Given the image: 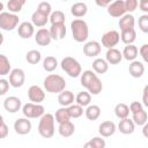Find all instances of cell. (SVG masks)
Wrapping results in <instances>:
<instances>
[{"label":"cell","mask_w":148,"mask_h":148,"mask_svg":"<svg viewBox=\"0 0 148 148\" xmlns=\"http://www.w3.org/2000/svg\"><path fill=\"white\" fill-rule=\"evenodd\" d=\"M81 77V86L84 87L90 95H98L103 90V83L92 71L87 69L80 75Z\"/></svg>","instance_id":"cell-1"},{"label":"cell","mask_w":148,"mask_h":148,"mask_svg":"<svg viewBox=\"0 0 148 148\" xmlns=\"http://www.w3.org/2000/svg\"><path fill=\"white\" fill-rule=\"evenodd\" d=\"M44 89L51 94H60L66 88V81L61 75L50 74L43 81Z\"/></svg>","instance_id":"cell-2"},{"label":"cell","mask_w":148,"mask_h":148,"mask_svg":"<svg viewBox=\"0 0 148 148\" xmlns=\"http://www.w3.org/2000/svg\"><path fill=\"white\" fill-rule=\"evenodd\" d=\"M71 29H72V35H73V38H74L75 42L83 43L88 39L89 28H88V24L84 20L74 18L71 22Z\"/></svg>","instance_id":"cell-3"},{"label":"cell","mask_w":148,"mask_h":148,"mask_svg":"<svg viewBox=\"0 0 148 148\" xmlns=\"http://www.w3.org/2000/svg\"><path fill=\"white\" fill-rule=\"evenodd\" d=\"M54 116L51 113H44L38 123V133L45 138V139H50L54 135Z\"/></svg>","instance_id":"cell-4"},{"label":"cell","mask_w":148,"mask_h":148,"mask_svg":"<svg viewBox=\"0 0 148 148\" xmlns=\"http://www.w3.org/2000/svg\"><path fill=\"white\" fill-rule=\"evenodd\" d=\"M60 65H61L62 71H65L68 74V76H71V77H79L82 73L80 62L73 57H65L61 60Z\"/></svg>","instance_id":"cell-5"},{"label":"cell","mask_w":148,"mask_h":148,"mask_svg":"<svg viewBox=\"0 0 148 148\" xmlns=\"http://www.w3.org/2000/svg\"><path fill=\"white\" fill-rule=\"evenodd\" d=\"M20 18L16 14H12L9 12L0 13V29L6 31H12L18 25Z\"/></svg>","instance_id":"cell-6"},{"label":"cell","mask_w":148,"mask_h":148,"mask_svg":"<svg viewBox=\"0 0 148 148\" xmlns=\"http://www.w3.org/2000/svg\"><path fill=\"white\" fill-rule=\"evenodd\" d=\"M22 113H23L24 118H28V119L40 118L45 113V109L42 104L27 103L22 106Z\"/></svg>","instance_id":"cell-7"},{"label":"cell","mask_w":148,"mask_h":148,"mask_svg":"<svg viewBox=\"0 0 148 148\" xmlns=\"http://www.w3.org/2000/svg\"><path fill=\"white\" fill-rule=\"evenodd\" d=\"M9 75V86H12L13 88H20L24 84L25 81V73L23 69L21 68H14L10 71Z\"/></svg>","instance_id":"cell-8"},{"label":"cell","mask_w":148,"mask_h":148,"mask_svg":"<svg viewBox=\"0 0 148 148\" xmlns=\"http://www.w3.org/2000/svg\"><path fill=\"white\" fill-rule=\"evenodd\" d=\"M120 40L119 32L117 30H109L102 36V45L106 49H113Z\"/></svg>","instance_id":"cell-9"},{"label":"cell","mask_w":148,"mask_h":148,"mask_svg":"<svg viewBox=\"0 0 148 148\" xmlns=\"http://www.w3.org/2000/svg\"><path fill=\"white\" fill-rule=\"evenodd\" d=\"M108 14L112 17H121L123 15L126 14V9H125V3L123 0H116L113 2H111L108 7Z\"/></svg>","instance_id":"cell-10"},{"label":"cell","mask_w":148,"mask_h":148,"mask_svg":"<svg viewBox=\"0 0 148 148\" xmlns=\"http://www.w3.org/2000/svg\"><path fill=\"white\" fill-rule=\"evenodd\" d=\"M28 97L31 103L40 104L45 99V92L39 86L34 84L28 89Z\"/></svg>","instance_id":"cell-11"},{"label":"cell","mask_w":148,"mask_h":148,"mask_svg":"<svg viewBox=\"0 0 148 148\" xmlns=\"http://www.w3.org/2000/svg\"><path fill=\"white\" fill-rule=\"evenodd\" d=\"M31 121L28 118H18L14 123V130L20 135H25L31 131Z\"/></svg>","instance_id":"cell-12"},{"label":"cell","mask_w":148,"mask_h":148,"mask_svg":"<svg viewBox=\"0 0 148 148\" xmlns=\"http://www.w3.org/2000/svg\"><path fill=\"white\" fill-rule=\"evenodd\" d=\"M21 105H22V102L16 96H8L3 101V108L9 113H16L21 109Z\"/></svg>","instance_id":"cell-13"},{"label":"cell","mask_w":148,"mask_h":148,"mask_svg":"<svg viewBox=\"0 0 148 148\" xmlns=\"http://www.w3.org/2000/svg\"><path fill=\"white\" fill-rule=\"evenodd\" d=\"M17 32H18V36L23 39H29L30 37L34 36L35 34V27L32 25L31 22H28V21H24L22 23L18 24V28H17Z\"/></svg>","instance_id":"cell-14"},{"label":"cell","mask_w":148,"mask_h":148,"mask_svg":"<svg viewBox=\"0 0 148 148\" xmlns=\"http://www.w3.org/2000/svg\"><path fill=\"white\" fill-rule=\"evenodd\" d=\"M51 40L52 39H51V36H50V31L46 28H40L35 34V42L39 46H46L51 43Z\"/></svg>","instance_id":"cell-15"},{"label":"cell","mask_w":148,"mask_h":148,"mask_svg":"<svg viewBox=\"0 0 148 148\" xmlns=\"http://www.w3.org/2000/svg\"><path fill=\"white\" fill-rule=\"evenodd\" d=\"M101 44L96 40H90V42H87L84 45H83V53L87 56V57H97L99 53H101Z\"/></svg>","instance_id":"cell-16"},{"label":"cell","mask_w":148,"mask_h":148,"mask_svg":"<svg viewBox=\"0 0 148 148\" xmlns=\"http://www.w3.org/2000/svg\"><path fill=\"white\" fill-rule=\"evenodd\" d=\"M116 130H117V126H116V124H114L113 121H111V120H105V121H103V123L99 125V127H98V133H99L103 138H109V136H111V135L114 134Z\"/></svg>","instance_id":"cell-17"},{"label":"cell","mask_w":148,"mask_h":148,"mask_svg":"<svg viewBox=\"0 0 148 148\" xmlns=\"http://www.w3.org/2000/svg\"><path fill=\"white\" fill-rule=\"evenodd\" d=\"M49 31H50L51 39H54V40L64 39V37L66 36V32H67L65 24H52L51 28L49 29Z\"/></svg>","instance_id":"cell-18"},{"label":"cell","mask_w":148,"mask_h":148,"mask_svg":"<svg viewBox=\"0 0 148 148\" xmlns=\"http://www.w3.org/2000/svg\"><path fill=\"white\" fill-rule=\"evenodd\" d=\"M121 59H123V54L118 49H116V47L108 49V51L105 53V61L108 64L117 65V64H119L121 61Z\"/></svg>","instance_id":"cell-19"},{"label":"cell","mask_w":148,"mask_h":148,"mask_svg":"<svg viewBox=\"0 0 148 148\" xmlns=\"http://www.w3.org/2000/svg\"><path fill=\"white\" fill-rule=\"evenodd\" d=\"M128 72L134 79H139L145 73V65L139 60H133L128 66Z\"/></svg>","instance_id":"cell-20"},{"label":"cell","mask_w":148,"mask_h":148,"mask_svg":"<svg viewBox=\"0 0 148 148\" xmlns=\"http://www.w3.org/2000/svg\"><path fill=\"white\" fill-rule=\"evenodd\" d=\"M74 94L71 90H64L58 95V102L64 108H68L69 105H72L74 103Z\"/></svg>","instance_id":"cell-21"},{"label":"cell","mask_w":148,"mask_h":148,"mask_svg":"<svg viewBox=\"0 0 148 148\" xmlns=\"http://www.w3.org/2000/svg\"><path fill=\"white\" fill-rule=\"evenodd\" d=\"M58 132H59V134H60L62 138H69L71 135L74 134V132H75V126H74V124H73L71 120H68V121H65V123L59 124V126H58Z\"/></svg>","instance_id":"cell-22"},{"label":"cell","mask_w":148,"mask_h":148,"mask_svg":"<svg viewBox=\"0 0 148 148\" xmlns=\"http://www.w3.org/2000/svg\"><path fill=\"white\" fill-rule=\"evenodd\" d=\"M134 24H135V20L134 16L132 14H125L119 18L118 25L120 28V30H127V29H134Z\"/></svg>","instance_id":"cell-23"},{"label":"cell","mask_w":148,"mask_h":148,"mask_svg":"<svg viewBox=\"0 0 148 148\" xmlns=\"http://www.w3.org/2000/svg\"><path fill=\"white\" fill-rule=\"evenodd\" d=\"M135 125L133 123L132 119L130 118H125V119H120L119 124H118V130L120 131V133L123 134H132L134 132Z\"/></svg>","instance_id":"cell-24"},{"label":"cell","mask_w":148,"mask_h":148,"mask_svg":"<svg viewBox=\"0 0 148 148\" xmlns=\"http://www.w3.org/2000/svg\"><path fill=\"white\" fill-rule=\"evenodd\" d=\"M49 21V16L42 14L38 10H35L31 15V23L34 27H38V28H43Z\"/></svg>","instance_id":"cell-25"},{"label":"cell","mask_w":148,"mask_h":148,"mask_svg":"<svg viewBox=\"0 0 148 148\" xmlns=\"http://www.w3.org/2000/svg\"><path fill=\"white\" fill-rule=\"evenodd\" d=\"M138 53H139V50L138 47L134 45V44H130V45H126L121 52L123 54V58L128 60V61H133L135 60V58L138 57Z\"/></svg>","instance_id":"cell-26"},{"label":"cell","mask_w":148,"mask_h":148,"mask_svg":"<svg viewBox=\"0 0 148 148\" xmlns=\"http://www.w3.org/2000/svg\"><path fill=\"white\" fill-rule=\"evenodd\" d=\"M88 12V7L84 2H75L72 7H71V13L73 16H75L76 18L83 17Z\"/></svg>","instance_id":"cell-27"},{"label":"cell","mask_w":148,"mask_h":148,"mask_svg":"<svg viewBox=\"0 0 148 148\" xmlns=\"http://www.w3.org/2000/svg\"><path fill=\"white\" fill-rule=\"evenodd\" d=\"M92 69H94V73L104 74V73H106L108 69H109V64L105 61V59L96 58V59L92 61Z\"/></svg>","instance_id":"cell-28"},{"label":"cell","mask_w":148,"mask_h":148,"mask_svg":"<svg viewBox=\"0 0 148 148\" xmlns=\"http://www.w3.org/2000/svg\"><path fill=\"white\" fill-rule=\"evenodd\" d=\"M120 36V39L124 44L126 45H130V44H133L134 40L136 39V32H135V29H127V30H123L121 34L119 35Z\"/></svg>","instance_id":"cell-29"},{"label":"cell","mask_w":148,"mask_h":148,"mask_svg":"<svg viewBox=\"0 0 148 148\" xmlns=\"http://www.w3.org/2000/svg\"><path fill=\"white\" fill-rule=\"evenodd\" d=\"M114 114L119 119L128 118V116H130V108H128V105L125 104V103H118L114 106Z\"/></svg>","instance_id":"cell-30"},{"label":"cell","mask_w":148,"mask_h":148,"mask_svg":"<svg viewBox=\"0 0 148 148\" xmlns=\"http://www.w3.org/2000/svg\"><path fill=\"white\" fill-rule=\"evenodd\" d=\"M84 114H86L87 119H89V120H96L101 116V108L98 105H96V104L88 105V108L84 111Z\"/></svg>","instance_id":"cell-31"},{"label":"cell","mask_w":148,"mask_h":148,"mask_svg":"<svg viewBox=\"0 0 148 148\" xmlns=\"http://www.w3.org/2000/svg\"><path fill=\"white\" fill-rule=\"evenodd\" d=\"M75 102L77 105H80L82 108L88 106V105H90V102H91V95L88 91H80L75 97Z\"/></svg>","instance_id":"cell-32"},{"label":"cell","mask_w":148,"mask_h":148,"mask_svg":"<svg viewBox=\"0 0 148 148\" xmlns=\"http://www.w3.org/2000/svg\"><path fill=\"white\" fill-rule=\"evenodd\" d=\"M58 67V60L53 56H47L43 60V68L46 72H53Z\"/></svg>","instance_id":"cell-33"},{"label":"cell","mask_w":148,"mask_h":148,"mask_svg":"<svg viewBox=\"0 0 148 148\" xmlns=\"http://www.w3.org/2000/svg\"><path fill=\"white\" fill-rule=\"evenodd\" d=\"M71 119L69 117V112H68V108H64L61 106L60 109H58L56 111V116H54V120L58 123V124H61V123H65V121H68Z\"/></svg>","instance_id":"cell-34"},{"label":"cell","mask_w":148,"mask_h":148,"mask_svg":"<svg viewBox=\"0 0 148 148\" xmlns=\"http://www.w3.org/2000/svg\"><path fill=\"white\" fill-rule=\"evenodd\" d=\"M10 71H12V66H10L9 59L5 54L0 53V75L1 76L8 75L10 73Z\"/></svg>","instance_id":"cell-35"},{"label":"cell","mask_w":148,"mask_h":148,"mask_svg":"<svg viewBox=\"0 0 148 148\" xmlns=\"http://www.w3.org/2000/svg\"><path fill=\"white\" fill-rule=\"evenodd\" d=\"M49 21L52 24H65V14L61 10H54L50 14Z\"/></svg>","instance_id":"cell-36"},{"label":"cell","mask_w":148,"mask_h":148,"mask_svg":"<svg viewBox=\"0 0 148 148\" xmlns=\"http://www.w3.org/2000/svg\"><path fill=\"white\" fill-rule=\"evenodd\" d=\"M147 112L145 110H141L139 112L132 113V120L134 123V125H139V126H143L145 124H147Z\"/></svg>","instance_id":"cell-37"},{"label":"cell","mask_w":148,"mask_h":148,"mask_svg":"<svg viewBox=\"0 0 148 148\" xmlns=\"http://www.w3.org/2000/svg\"><path fill=\"white\" fill-rule=\"evenodd\" d=\"M25 60L31 65H36L42 60V54L37 50H30L25 54Z\"/></svg>","instance_id":"cell-38"},{"label":"cell","mask_w":148,"mask_h":148,"mask_svg":"<svg viewBox=\"0 0 148 148\" xmlns=\"http://www.w3.org/2000/svg\"><path fill=\"white\" fill-rule=\"evenodd\" d=\"M24 3H25L24 0H9L7 2V8L9 9V13L15 14V13L21 12Z\"/></svg>","instance_id":"cell-39"},{"label":"cell","mask_w":148,"mask_h":148,"mask_svg":"<svg viewBox=\"0 0 148 148\" xmlns=\"http://www.w3.org/2000/svg\"><path fill=\"white\" fill-rule=\"evenodd\" d=\"M68 112L71 118H80L83 114V108L77 105V104H72L68 106Z\"/></svg>","instance_id":"cell-40"},{"label":"cell","mask_w":148,"mask_h":148,"mask_svg":"<svg viewBox=\"0 0 148 148\" xmlns=\"http://www.w3.org/2000/svg\"><path fill=\"white\" fill-rule=\"evenodd\" d=\"M37 10L40 12L42 14L46 15V16H50V14L52 13L51 3H50V2H46V1H42V2L38 3V6H37Z\"/></svg>","instance_id":"cell-41"},{"label":"cell","mask_w":148,"mask_h":148,"mask_svg":"<svg viewBox=\"0 0 148 148\" xmlns=\"http://www.w3.org/2000/svg\"><path fill=\"white\" fill-rule=\"evenodd\" d=\"M89 143L91 145L92 148H105L106 143H105V140L101 136H95L92 139L89 140Z\"/></svg>","instance_id":"cell-42"},{"label":"cell","mask_w":148,"mask_h":148,"mask_svg":"<svg viewBox=\"0 0 148 148\" xmlns=\"http://www.w3.org/2000/svg\"><path fill=\"white\" fill-rule=\"evenodd\" d=\"M139 28L142 32H148V15L143 14L139 17Z\"/></svg>","instance_id":"cell-43"},{"label":"cell","mask_w":148,"mask_h":148,"mask_svg":"<svg viewBox=\"0 0 148 148\" xmlns=\"http://www.w3.org/2000/svg\"><path fill=\"white\" fill-rule=\"evenodd\" d=\"M124 3H125V9H126V12L132 13V12H134V10L136 9L139 2H138V0H126V1H124Z\"/></svg>","instance_id":"cell-44"},{"label":"cell","mask_w":148,"mask_h":148,"mask_svg":"<svg viewBox=\"0 0 148 148\" xmlns=\"http://www.w3.org/2000/svg\"><path fill=\"white\" fill-rule=\"evenodd\" d=\"M128 108H130V112L131 113H135V112H139L141 110H145L143 109V105L140 102H132Z\"/></svg>","instance_id":"cell-45"},{"label":"cell","mask_w":148,"mask_h":148,"mask_svg":"<svg viewBox=\"0 0 148 148\" xmlns=\"http://www.w3.org/2000/svg\"><path fill=\"white\" fill-rule=\"evenodd\" d=\"M9 89V82L6 79H0V96L5 95Z\"/></svg>","instance_id":"cell-46"},{"label":"cell","mask_w":148,"mask_h":148,"mask_svg":"<svg viewBox=\"0 0 148 148\" xmlns=\"http://www.w3.org/2000/svg\"><path fill=\"white\" fill-rule=\"evenodd\" d=\"M140 56L142 57L145 62H148V44H143L139 50Z\"/></svg>","instance_id":"cell-47"},{"label":"cell","mask_w":148,"mask_h":148,"mask_svg":"<svg viewBox=\"0 0 148 148\" xmlns=\"http://www.w3.org/2000/svg\"><path fill=\"white\" fill-rule=\"evenodd\" d=\"M8 132H9L8 126H7L5 123L1 124V125H0V139H5V138L8 135Z\"/></svg>","instance_id":"cell-48"},{"label":"cell","mask_w":148,"mask_h":148,"mask_svg":"<svg viewBox=\"0 0 148 148\" xmlns=\"http://www.w3.org/2000/svg\"><path fill=\"white\" fill-rule=\"evenodd\" d=\"M143 95H142V105L143 106H148V86H145L143 88Z\"/></svg>","instance_id":"cell-49"},{"label":"cell","mask_w":148,"mask_h":148,"mask_svg":"<svg viewBox=\"0 0 148 148\" xmlns=\"http://www.w3.org/2000/svg\"><path fill=\"white\" fill-rule=\"evenodd\" d=\"M138 6L140 7V9L142 10V12H148V1L147 0H141L139 3H138Z\"/></svg>","instance_id":"cell-50"},{"label":"cell","mask_w":148,"mask_h":148,"mask_svg":"<svg viewBox=\"0 0 148 148\" xmlns=\"http://www.w3.org/2000/svg\"><path fill=\"white\" fill-rule=\"evenodd\" d=\"M111 3V1L110 0H96V5L97 6H99V7H108L109 5Z\"/></svg>","instance_id":"cell-51"},{"label":"cell","mask_w":148,"mask_h":148,"mask_svg":"<svg viewBox=\"0 0 148 148\" xmlns=\"http://www.w3.org/2000/svg\"><path fill=\"white\" fill-rule=\"evenodd\" d=\"M147 130H148V124H145V125H143V130H142V131H143V135H145L146 138L148 136V134H147Z\"/></svg>","instance_id":"cell-52"},{"label":"cell","mask_w":148,"mask_h":148,"mask_svg":"<svg viewBox=\"0 0 148 148\" xmlns=\"http://www.w3.org/2000/svg\"><path fill=\"white\" fill-rule=\"evenodd\" d=\"M83 148H92V147H91V145H90L89 141H88V142H86V143L83 145Z\"/></svg>","instance_id":"cell-53"},{"label":"cell","mask_w":148,"mask_h":148,"mask_svg":"<svg viewBox=\"0 0 148 148\" xmlns=\"http://www.w3.org/2000/svg\"><path fill=\"white\" fill-rule=\"evenodd\" d=\"M2 43H3V35L2 32H0V46L2 45Z\"/></svg>","instance_id":"cell-54"},{"label":"cell","mask_w":148,"mask_h":148,"mask_svg":"<svg viewBox=\"0 0 148 148\" xmlns=\"http://www.w3.org/2000/svg\"><path fill=\"white\" fill-rule=\"evenodd\" d=\"M3 123H5V121H3V117L0 114V125H1V124H3Z\"/></svg>","instance_id":"cell-55"},{"label":"cell","mask_w":148,"mask_h":148,"mask_svg":"<svg viewBox=\"0 0 148 148\" xmlns=\"http://www.w3.org/2000/svg\"><path fill=\"white\" fill-rule=\"evenodd\" d=\"M2 9H3V3H2V2H0V13L2 12Z\"/></svg>","instance_id":"cell-56"}]
</instances>
